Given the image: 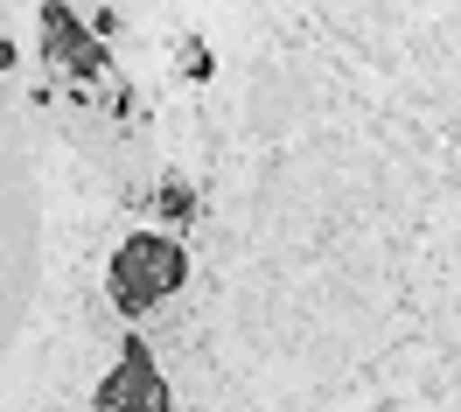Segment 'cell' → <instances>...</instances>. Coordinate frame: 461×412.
<instances>
[{
  "instance_id": "1",
  "label": "cell",
  "mask_w": 461,
  "mask_h": 412,
  "mask_svg": "<svg viewBox=\"0 0 461 412\" xmlns=\"http://www.w3.org/2000/svg\"><path fill=\"white\" fill-rule=\"evenodd\" d=\"M182 287V245L175 231H133L113 259V300L126 315H147Z\"/></svg>"
}]
</instances>
